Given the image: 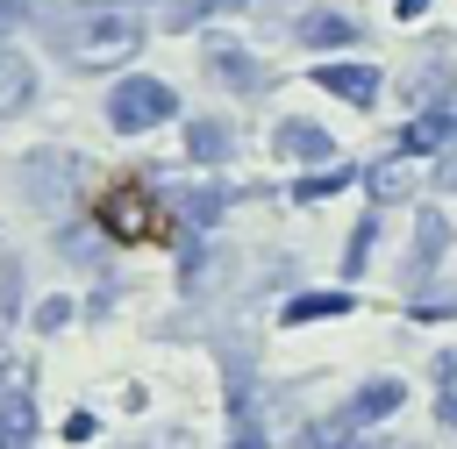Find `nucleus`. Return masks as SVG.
Listing matches in <instances>:
<instances>
[{
    "instance_id": "1",
    "label": "nucleus",
    "mask_w": 457,
    "mask_h": 449,
    "mask_svg": "<svg viewBox=\"0 0 457 449\" xmlns=\"http://www.w3.org/2000/svg\"><path fill=\"white\" fill-rule=\"evenodd\" d=\"M64 50H71V64H86V71L121 64V57L143 50V21H136L129 7H93V14H79V21L64 29Z\"/></svg>"
},
{
    "instance_id": "2",
    "label": "nucleus",
    "mask_w": 457,
    "mask_h": 449,
    "mask_svg": "<svg viewBox=\"0 0 457 449\" xmlns=\"http://www.w3.org/2000/svg\"><path fill=\"white\" fill-rule=\"evenodd\" d=\"M171 114H179V93H171L164 78H121V86L107 93V128H121V135L164 128Z\"/></svg>"
},
{
    "instance_id": "3",
    "label": "nucleus",
    "mask_w": 457,
    "mask_h": 449,
    "mask_svg": "<svg viewBox=\"0 0 457 449\" xmlns=\"http://www.w3.org/2000/svg\"><path fill=\"white\" fill-rule=\"evenodd\" d=\"M314 86H321L328 100H343V107H378V93H386L378 64H357V57H328V64H314Z\"/></svg>"
},
{
    "instance_id": "4",
    "label": "nucleus",
    "mask_w": 457,
    "mask_h": 449,
    "mask_svg": "<svg viewBox=\"0 0 457 449\" xmlns=\"http://www.w3.org/2000/svg\"><path fill=\"white\" fill-rule=\"evenodd\" d=\"M100 228H107L114 242H143V235L157 228V200H150L143 185H114V192L100 200Z\"/></svg>"
},
{
    "instance_id": "5",
    "label": "nucleus",
    "mask_w": 457,
    "mask_h": 449,
    "mask_svg": "<svg viewBox=\"0 0 457 449\" xmlns=\"http://www.w3.org/2000/svg\"><path fill=\"white\" fill-rule=\"evenodd\" d=\"M400 406H407V378H364L357 392H343L336 413H343L350 428H378V420H393Z\"/></svg>"
},
{
    "instance_id": "6",
    "label": "nucleus",
    "mask_w": 457,
    "mask_h": 449,
    "mask_svg": "<svg viewBox=\"0 0 457 449\" xmlns=\"http://www.w3.org/2000/svg\"><path fill=\"white\" fill-rule=\"evenodd\" d=\"M393 150L400 157H428V150H457V100H443V107H421L400 135H393Z\"/></svg>"
},
{
    "instance_id": "7",
    "label": "nucleus",
    "mask_w": 457,
    "mask_h": 449,
    "mask_svg": "<svg viewBox=\"0 0 457 449\" xmlns=\"http://www.w3.org/2000/svg\"><path fill=\"white\" fill-rule=\"evenodd\" d=\"M443 257H450V221H443V207H421L414 214V249H407V285L436 278Z\"/></svg>"
},
{
    "instance_id": "8",
    "label": "nucleus",
    "mask_w": 457,
    "mask_h": 449,
    "mask_svg": "<svg viewBox=\"0 0 457 449\" xmlns=\"http://www.w3.org/2000/svg\"><path fill=\"white\" fill-rule=\"evenodd\" d=\"M271 150H278V164H336V135L321 121H278Z\"/></svg>"
},
{
    "instance_id": "9",
    "label": "nucleus",
    "mask_w": 457,
    "mask_h": 449,
    "mask_svg": "<svg viewBox=\"0 0 457 449\" xmlns=\"http://www.w3.org/2000/svg\"><path fill=\"white\" fill-rule=\"evenodd\" d=\"M207 71H214L221 86H236V93H257V86H264V64H257L243 43H228V36L207 43Z\"/></svg>"
},
{
    "instance_id": "10",
    "label": "nucleus",
    "mask_w": 457,
    "mask_h": 449,
    "mask_svg": "<svg viewBox=\"0 0 457 449\" xmlns=\"http://www.w3.org/2000/svg\"><path fill=\"white\" fill-rule=\"evenodd\" d=\"M350 306H357L350 285H343V292H293V299L278 306V321H286V328H307V321H343Z\"/></svg>"
},
{
    "instance_id": "11",
    "label": "nucleus",
    "mask_w": 457,
    "mask_h": 449,
    "mask_svg": "<svg viewBox=\"0 0 457 449\" xmlns=\"http://www.w3.org/2000/svg\"><path fill=\"white\" fill-rule=\"evenodd\" d=\"M407 100H421V107H443V100H457V64H450L443 50H428V57H421V71L407 78Z\"/></svg>"
},
{
    "instance_id": "12",
    "label": "nucleus",
    "mask_w": 457,
    "mask_h": 449,
    "mask_svg": "<svg viewBox=\"0 0 457 449\" xmlns=\"http://www.w3.org/2000/svg\"><path fill=\"white\" fill-rule=\"evenodd\" d=\"M364 192H371V207H393V200H407V192H414V171H407V157H400V150H386L378 164H364Z\"/></svg>"
},
{
    "instance_id": "13",
    "label": "nucleus",
    "mask_w": 457,
    "mask_h": 449,
    "mask_svg": "<svg viewBox=\"0 0 457 449\" xmlns=\"http://www.w3.org/2000/svg\"><path fill=\"white\" fill-rule=\"evenodd\" d=\"M300 43H307V50H357V43H364V29H357L350 14H328V7H321V14H307V21H300Z\"/></svg>"
},
{
    "instance_id": "14",
    "label": "nucleus",
    "mask_w": 457,
    "mask_h": 449,
    "mask_svg": "<svg viewBox=\"0 0 457 449\" xmlns=\"http://www.w3.org/2000/svg\"><path fill=\"white\" fill-rule=\"evenodd\" d=\"M221 207H228V192H221V185H179V192H171V214H179L186 228H214V221H221Z\"/></svg>"
},
{
    "instance_id": "15",
    "label": "nucleus",
    "mask_w": 457,
    "mask_h": 449,
    "mask_svg": "<svg viewBox=\"0 0 457 449\" xmlns=\"http://www.w3.org/2000/svg\"><path fill=\"white\" fill-rule=\"evenodd\" d=\"M29 442H36V399L0 392V449H29Z\"/></svg>"
},
{
    "instance_id": "16",
    "label": "nucleus",
    "mask_w": 457,
    "mask_h": 449,
    "mask_svg": "<svg viewBox=\"0 0 457 449\" xmlns=\"http://www.w3.org/2000/svg\"><path fill=\"white\" fill-rule=\"evenodd\" d=\"M228 150H236V128L228 121H193L186 128V157L193 164H228Z\"/></svg>"
},
{
    "instance_id": "17",
    "label": "nucleus",
    "mask_w": 457,
    "mask_h": 449,
    "mask_svg": "<svg viewBox=\"0 0 457 449\" xmlns=\"http://www.w3.org/2000/svg\"><path fill=\"white\" fill-rule=\"evenodd\" d=\"M29 100H36V71H29V57L0 50V114H21Z\"/></svg>"
},
{
    "instance_id": "18",
    "label": "nucleus",
    "mask_w": 457,
    "mask_h": 449,
    "mask_svg": "<svg viewBox=\"0 0 457 449\" xmlns=\"http://www.w3.org/2000/svg\"><path fill=\"white\" fill-rule=\"evenodd\" d=\"M21 185H29L36 200H57V192L71 185V157H57V150H43V157H29V171H21Z\"/></svg>"
},
{
    "instance_id": "19",
    "label": "nucleus",
    "mask_w": 457,
    "mask_h": 449,
    "mask_svg": "<svg viewBox=\"0 0 457 449\" xmlns=\"http://www.w3.org/2000/svg\"><path fill=\"white\" fill-rule=\"evenodd\" d=\"M357 178H364L357 164H321V171H307V178L293 185V200H300V207H314V200H328V192H343V185H357Z\"/></svg>"
},
{
    "instance_id": "20",
    "label": "nucleus",
    "mask_w": 457,
    "mask_h": 449,
    "mask_svg": "<svg viewBox=\"0 0 457 449\" xmlns=\"http://www.w3.org/2000/svg\"><path fill=\"white\" fill-rule=\"evenodd\" d=\"M236 7H250V0H164V29H200V21L236 14Z\"/></svg>"
},
{
    "instance_id": "21",
    "label": "nucleus",
    "mask_w": 457,
    "mask_h": 449,
    "mask_svg": "<svg viewBox=\"0 0 457 449\" xmlns=\"http://www.w3.org/2000/svg\"><path fill=\"white\" fill-rule=\"evenodd\" d=\"M307 449H364V428H350L343 413H321L307 420Z\"/></svg>"
},
{
    "instance_id": "22",
    "label": "nucleus",
    "mask_w": 457,
    "mask_h": 449,
    "mask_svg": "<svg viewBox=\"0 0 457 449\" xmlns=\"http://www.w3.org/2000/svg\"><path fill=\"white\" fill-rule=\"evenodd\" d=\"M371 242H378V214H364V221L350 228V249H343V278H364V257H371Z\"/></svg>"
},
{
    "instance_id": "23",
    "label": "nucleus",
    "mask_w": 457,
    "mask_h": 449,
    "mask_svg": "<svg viewBox=\"0 0 457 449\" xmlns=\"http://www.w3.org/2000/svg\"><path fill=\"white\" fill-rule=\"evenodd\" d=\"M64 321H71V299H64V292H57V299H43V306H36V328H43V335H57V328H64Z\"/></svg>"
},
{
    "instance_id": "24",
    "label": "nucleus",
    "mask_w": 457,
    "mask_h": 449,
    "mask_svg": "<svg viewBox=\"0 0 457 449\" xmlns=\"http://www.w3.org/2000/svg\"><path fill=\"white\" fill-rule=\"evenodd\" d=\"M29 14H36V0H0V36H14Z\"/></svg>"
},
{
    "instance_id": "25",
    "label": "nucleus",
    "mask_w": 457,
    "mask_h": 449,
    "mask_svg": "<svg viewBox=\"0 0 457 449\" xmlns=\"http://www.w3.org/2000/svg\"><path fill=\"white\" fill-rule=\"evenodd\" d=\"M428 185H436V192H457V150H443V164L428 171Z\"/></svg>"
},
{
    "instance_id": "26",
    "label": "nucleus",
    "mask_w": 457,
    "mask_h": 449,
    "mask_svg": "<svg viewBox=\"0 0 457 449\" xmlns=\"http://www.w3.org/2000/svg\"><path fill=\"white\" fill-rule=\"evenodd\" d=\"M228 449H271V442H264V428H257V420H236V435H228Z\"/></svg>"
},
{
    "instance_id": "27",
    "label": "nucleus",
    "mask_w": 457,
    "mask_h": 449,
    "mask_svg": "<svg viewBox=\"0 0 457 449\" xmlns=\"http://www.w3.org/2000/svg\"><path fill=\"white\" fill-rule=\"evenodd\" d=\"M436 385L457 392V349H436Z\"/></svg>"
},
{
    "instance_id": "28",
    "label": "nucleus",
    "mask_w": 457,
    "mask_h": 449,
    "mask_svg": "<svg viewBox=\"0 0 457 449\" xmlns=\"http://www.w3.org/2000/svg\"><path fill=\"white\" fill-rule=\"evenodd\" d=\"M436 420H443V428H457V392H436Z\"/></svg>"
},
{
    "instance_id": "29",
    "label": "nucleus",
    "mask_w": 457,
    "mask_h": 449,
    "mask_svg": "<svg viewBox=\"0 0 457 449\" xmlns=\"http://www.w3.org/2000/svg\"><path fill=\"white\" fill-rule=\"evenodd\" d=\"M364 449H407V442H393V435H364Z\"/></svg>"
}]
</instances>
